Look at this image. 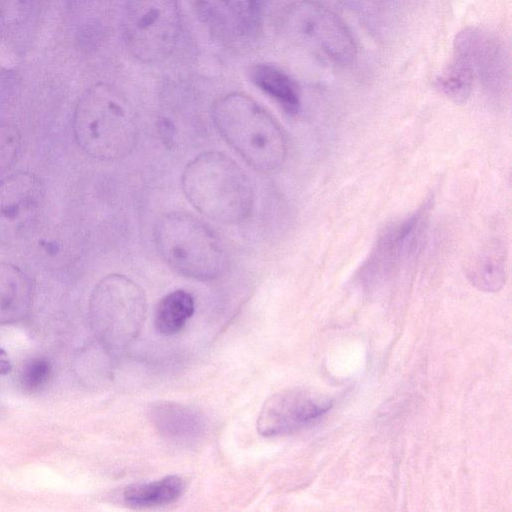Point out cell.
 Here are the masks:
<instances>
[{
	"label": "cell",
	"instance_id": "17",
	"mask_svg": "<svg viewBox=\"0 0 512 512\" xmlns=\"http://www.w3.org/2000/svg\"><path fill=\"white\" fill-rule=\"evenodd\" d=\"M194 308V299L187 291L175 290L168 293L155 309V328L164 335L177 333L192 316Z\"/></svg>",
	"mask_w": 512,
	"mask_h": 512
},
{
	"label": "cell",
	"instance_id": "20",
	"mask_svg": "<svg viewBox=\"0 0 512 512\" xmlns=\"http://www.w3.org/2000/svg\"><path fill=\"white\" fill-rule=\"evenodd\" d=\"M20 146L19 133L15 128L0 127V175L13 165Z\"/></svg>",
	"mask_w": 512,
	"mask_h": 512
},
{
	"label": "cell",
	"instance_id": "9",
	"mask_svg": "<svg viewBox=\"0 0 512 512\" xmlns=\"http://www.w3.org/2000/svg\"><path fill=\"white\" fill-rule=\"evenodd\" d=\"M332 406L327 396L304 388L280 391L266 400L257 430L264 437L296 432L324 415Z\"/></svg>",
	"mask_w": 512,
	"mask_h": 512
},
{
	"label": "cell",
	"instance_id": "1",
	"mask_svg": "<svg viewBox=\"0 0 512 512\" xmlns=\"http://www.w3.org/2000/svg\"><path fill=\"white\" fill-rule=\"evenodd\" d=\"M72 130L79 148L100 161L119 160L137 144L138 125L134 111L113 86L97 83L78 100Z\"/></svg>",
	"mask_w": 512,
	"mask_h": 512
},
{
	"label": "cell",
	"instance_id": "19",
	"mask_svg": "<svg viewBox=\"0 0 512 512\" xmlns=\"http://www.w3.org/2000/svg\"><path fill=\"white\" fill-rule=\"evenodd\" d=\"M51 364L43 358L30 360L22 370L21 384L29 392L41 390L51 375Z\"/></svg>",
	"mask_w": 512,
	"mask_h": 512
},
{
	"label": "cell",
	"instance_id": "4",
	"mask_svg": "<svg viewBox=\"0 0 512 512\" xmlns=\"http://www.w3.org/2000/svg\"><path fill=\"white\" fill-rule=\"evenodd\" d=\"M154 241L161 259L185 277L211 280L225 268V253L216 235L185 212L163 215L155 225Z\"/></svg>",
	"mask_w": 512,
	"mask_h": 512
},
{
	"label": "cell",
	"instance_id": "12",
	"mask_svg": "<svg viewBox=\"0 0 512 512\" xmlns=\"http://www.w3.org/2000/svg\"><path fill=\"white\" fill-rule=\"evenodd\" d=\"M33 285L19 267L0 262V325L21 321L30 312Z\"/></svg>",
	"mask_w": 512,
	"mask_h": 512
},
{
	"label": "cell",
	"instance_id": "16",
	"mask_svg": "<svg viewBox=\"0 0 512 512\" xmlns=\"http://www.w3.org/2000/svg\"><path fill=\"white\" fill-rule=\"evenodd\" d=\"M251 79L288 113H297L300 107L299 89L286 73L274 66L259 64L251 70Z\"/></svg>",
	"mask_w": 512,
	"mask_h": 512
},
{
	"label": "cell",
	"instance_id": "18",
	"mask_svg": "<svg viewBox=\"0 0 512 512\" xmlns=\"http://www.w3.org/2000/svg\"><path fill=\"white\" fill-rule=\"evenodd\" d=\"M474 76L469 61L454 52L453 59L438 76L436 87L450 100L462 103L471 93Z\"/></svg>",
	"mask_w": 512,
	"mask_h": 512
},
{
	"label": "cell",
	"instance_id": "8",
	"mask_svg": "<svg viewBox=\"0 0 512 512\" xmlns=\"http://www.w3.org/2000/svg\"><path fill=\"white\" fill-rule=\"evenodd\" d=\"M45 187L31 172H16L0 180V245L21 238L36 222L44 204Z\"/></svg>",
	"mask_w": 512,
	"mask_h": 512
},
{
	"label": "cell",
	"instance_id": "21",
	"mask_svg": "<svg viewBox=\"0 0 512 512\" xmlns=\"http://www.w3.org/2000/svg\"><path fill=\"white\" fill-rule=\"evenodd\" d=\"M12 365L8 354L0 347V375H6L10 373Z\"/></svg>",
	"mask_w": 512,
	"mask_h": 512
},
{
	"label": "cell",
	"instance_id": "14",
	"mask_svg": "<svg viewBox=\"0 0 512 512\" xmlns=\"http://www.w3.org/2000/svg\"><path fill=\"white\" fill-rule=\"evenodd\" d=\"M466 275L478 290L496 292L506 279V259L504 250L491 245L479 252L468 264Z\"/></svg>",
	"mask_w": 512,
	"mask_h": 512
},
{
	"label": "cell",
	"instance_id": "7",
	"mask_svg": "<svg viewBox=\"0 0 512 512\" xmlns=\"http://www.w3.org/2000/svg\"><path fill=\"white\" fill-rule=\"evenodd\" d=\"M428 200L410 216L386 227L359 269V278L366 285H374L391 277L406 264L418 249L428 214Z\"/></svg>",
	"mask_w": 512,
	"mask_h": 512
},
{
	"label": "cell",
	"instance_id": "10",
	"mask_svg": "<svg viewBox=\"0 0 512 512\" xmlns=\"http://www.w3.org/2000/svg\"><path fill=\"white\" fill-rule=\"evenodd\" d=\"M288 26L337 62H349L355 55L353 39L343 22L317 3L296 4L288 15Z\"/></svg>",
	"mask_w": 512,
	"mask_h": 512
},
{
	"label": "cell",
	"instance_id": "11",
	"mask_svg": "<svg viewBox=\"0 0 512 512\" xmlns=\"http://www.w3.org/2000/svg\"><path fill=\"white\" fill-rule=\"evenodd\" d=\"M264 0H195L206 25L220 37L234 39L250 33L259 21Z\"/></svg>",
	"mask_w": 512,
	"mask_h": 512
},
{
	"label": "cell",
	"instance_id": "3",
	"mask_svg": "<svg viewBox=\"0 0 512 512\" xmlns=\"http://www.w3.org/2000/svg\"><path fill=\"white\" fill-rule=\"evenodd\" d=\"M212 118L220 135L255 170L267 173L284 162L287 145L281 127L249 96L221 97L213 106Z\"/></svg>",
	"mask_w": 512,
	"mask_h": 512
},
{
	"label": "cell",
	"instance_id": "15",
	"mask_svg": "<svg viewBox=\"0 0 512 512\" xmlns=\"http://www.w3.org/2000/svg\"><path fill=\"white\" fill-rule=\"evenodd\" d=\"M184 482L176 475L166 476L149 483H138L127 487L123 497L132 508H151L176 501L183 493Z\"/></svg>",
	"mask_w": 512,
	"mask_h": 512
},
{
	"label": "cell",
	"instance_id": "6",
	"mask_svg": "<svg viewBox=\"0 0 512 512\" xmlns=\"http://www.w3.org/2000/svg\"><path fill=\"white\" fill-rule=\"evenodd\" d=\"M124 37L130 53L144 63H158L173 51L180 34L177 0H128Z\"/></svg>",
	"mask_w": 512,
	"mask_h": 512
},
{
	"label": "cell",
	"instance_id": "5",
	"mask_svg": "<svg viewBox=\"0 0 512 512\" xmlns=\"http://www.w3.org/2000/svg\"><path fill=\"white\" fill-rule=\"evenodd\" d=\"M145 314L144 291L121 274L103 277L89 299L91 328L110 352H120L133 342L141 330Z\"/></svg>",
	"mask_w": 512,
	"mask_h": 512
},
{
	"label": "cell",
	"instance_id": "2",
	"mask_svg": "<svg viewBox=\"0 0 512 512\" xmlns=\"http://www.w3.org/2000/svg\"><path fill=\"white\" fill-rule=\"evenodd\" d=\"M181 185L192 206L214 221L236 224L252 211L254 194L248 176L222 152L208 151L187 163Z\"/></svg>",
	"mask_w": 512,
	"mask_h": 512
},
{
	"label": "cell",
	"instance_id": "13",
	"mask_svg": "<svg viewBox=\"0 0 512 512\" xmlns=\"http://www.w3.org/2000/svg\"><path fill=\"white\" fill-rule=\"evenodd\" d=\"M150 419L164 437L179 442L194 441L205 429L204 420L196 411L170 401L154 403Z\"/></svg>",
	"mask_w": 512,
	"mask_h": 512
}]
</instances>
